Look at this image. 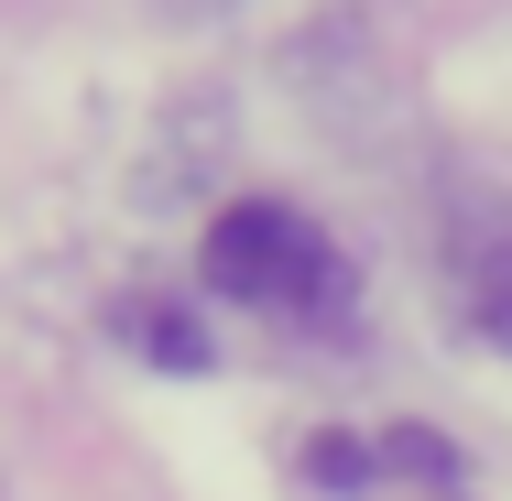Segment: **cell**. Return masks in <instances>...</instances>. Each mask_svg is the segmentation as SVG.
I'll return each instance as SVG.
<instances>
[{"instance_id": "cell-3", "label": "cell", "mask_w": 512, "mask_h": 501, "mask_svg": "<svg viewBox=\"0 0 512 501\" xmlns=\"http://www.w3.org/2000/svg\"><path fill=\"white\" fill-rule=\"evenodd\" d=\"M120 338H131L142 360H164V371H207V338L186 327V305H164V295H131V305H120Z\"/></svg>"}, {"instance_id": "cell-1", "label": "cell", "mask_w": 512, "mask_h": 501, "mask_svg": "<svg viewBox=\"0 0 512 501\" xmlns=\"http://www.w3.org/2000/svg\"><path fill=\"white\" fill-rule=\"evenodd\" d=\"M207 295L251 305V316H284V327H316V316H349V251L316 229V218H295L284 197H240L207 218Z\"/></svg>"}, {"instance_id": "cell-2", "label": "cell", "mask_w": 512, "mask_h": 501, "mask_svg": "<svg viewBox=\"0 0 512 501\" xmlns=\"http://www.w3.org/2000/svg\"><path fill=\"white\" fill-rule=\"evenodd\" d=\"M447 273H458V305H469V327L512 338V229L469 218V229H458V251H447Z\"/></svg>"}]
</instances>
